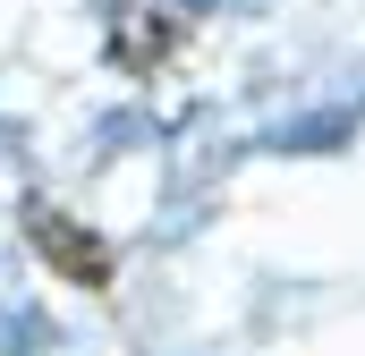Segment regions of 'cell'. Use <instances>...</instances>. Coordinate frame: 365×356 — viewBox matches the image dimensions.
I'll return each mask as SVG.
<instances>
[{"instance_id":"1","label":"cell","mask_w":365,"mask_h":356,"mask_svg":"<svg viewBox=\"0 0 365 356\" xmlns=\"http://www.w3.org/2000/svg\"><path fill=\"white\" fill-rule=\"evenodd\" d=\"M26 221H34V246H43L51 263L68 271V280H86V288H110V255L93 246V229H77V221H60L51 204H34Z\"/></svg>"},{"instance_id":"2","label":"cell","mask_w":365,"mask_h":356,"mask_svg":"<svg viewBox=\"0 0 365 356\" xmlns=\"http://www.w3.org/2000/svg\"><path fill=\"white\" fill-rule=\"evenodd\" d=\"M187 43V17H162V9H145V0H128L119 9V68H162L170 51Z\"/></svg>"}]
</instances>
